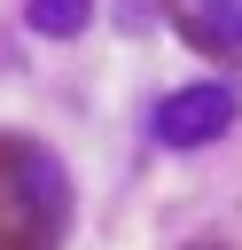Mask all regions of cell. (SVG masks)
<instances>
[{
    "mask_svg": "<svg viewBox=\"0 0 242 250\" xmlns=\"http://www.w3.org/2000/svg\"><path fill=\"white\" fill-rule=\"evenodd\" d=\"M62 234V172L23 148L0 141V250H47Z\"/></svg>",
    "mask_w": 242,
    "mask_h": 250,
    "instance_id": "cell-1",
    "label": "cell"
},
{
    "mask_svg": "<svg viewBox=\"0 0 242 250\" xmlns=\"http://www.w3.org/2000/svg\"><path fill=\"white\" fill-rule=\"evenodd\" d=\"M226 125H234V86H180V94H164L156 117H148V133H156L164 148H203V141H219Z\"/></svg>",
    "mask_w": 242,
    "mask_h": 250,
    "instance_id": "cell-2",
    "label": "cell"
},
{
    "mask_svg": "<svg viewBox=\"0 0 242 250\" xmlns=\"http://www.w3.org/2000/svg\"><path fill=\"white\" fill-rule=\"evenodd\" d=\"M203 47H242V0H180Z\"/></svg>",
    "mask_w": 242,
    "mask_h": 250,
    "instance_id": "cell-3",
    "label": "cell"
},
{
    "mask_svg": "<svg viewBox=\"0 0 242 250\" xmlns=\"http://www.w3.org/2000/svg\"><path fill=\"white\" fill-rule=\"evenodd\" d=\"M23 16H31L39 39H78V31L94 23V0H31Z\"/></svg>",
    "mask_w": 242,
    "mask_h": 250,
    "instance_id": "cell-4",
    "label": "cell"
}]
</instances>
